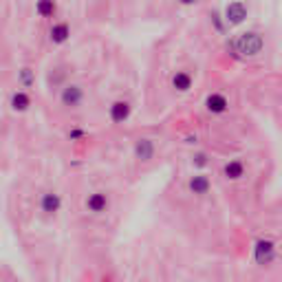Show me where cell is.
I'll return each instance as SVG.
<instances>
[{"label":"cell","instance_id":"1","mask_svg":"<svg viewBox=\"0 0 282 282\" xmlns=\"http://www.w3.org/2000/svg\"><path fill=\"white\" fill-rule=\"evenodd\" d=\"M236 48L242 55H256L262 51V38L258 33H242L236 42Z\"/></svg>","mask_w":282,"mask_h":282},{"label":"cell","instance_id":"2","mask_svg":"<svg viewBox=\"0 0 282 282\" xmlns=\"http://www.w3.org/2000/svg\"><path fill=\"white\" fill-rule=\"evenodd\" d=\"M273 251H276V247H273L271 240H258V242H256V249H254L256 262H258V264H267L269 260L273 258Z\"/></svg>","mask_w":282,"mask_h":282},{"label":"cell","instance_id":"3","mask_svg":"<svg viewBox=\"0 0 282 282\" xmlns=\"http://www.w3.org/2000/svg\"><path fill=\"white\" fill-rule=\"evenodd\" d=\"M225 16H227L229 24H240V22L247 18V7L242 2H232V4H227V9H225Z\"/></svg>","mask_w":282,"mask_h":282},{"label":"cell","instance_id":"4","mask_svg":"<svg viewBox=\"0 0 282 282\" xmlns=\"http://www.w3.org/2000/svg\"><path fill=\"white\" fill-rule=\"evenodd\" d=\"M128 115H130V106H128L126 101H117V104L110 106V119H113V121H117V123L126 121Z\"/></svg>","mask_w":282,"mask_h":282},{"label":"cell","instance_id":"5","mask_svg":"<svg viewBox=\"0 0 282 282\" xmlns=\"http://www.w3.org/2000/svg\"><path fill=\"white\" fill-rule=\"evenodd\" d=\"M152 152H154V145L150 139H139L135 145V154L137 159H141V161H148V159H152Z\"/></svg>","mask_w":282,"mask_h":282},{"label":"cell","instance_id":"6","mask_svg":"<svg viewBox=\"0 0 282 282\" xmlns=\"http://www.w3.org/2000/svg\"><path fill=\"white\" fill-rule=\"evenodd\" d=\"M62 101L66 106H77L82 101V88L79 86H66L64 93H62Z\"/></svg>","mask_w":282,"mask_h":282},{"label":"cell","instance_id":"7","mask_svg":"<svg viewBox=\"0 0 282 282\" xmlns=\"http://www.w3.org/2000/svg\"><path fill=\"white\" fill-rule=\"evenodd\" d=\"M205 104H207V110H210V113H225V110H227V99H225L223 95H218V93L207 97Z\"/></svg>","mask_w":282,"mask_h":282},{"label":"cell","instance_id":"8","mask_svg":"<svg viewBox=\"0 0 282 282\" xmlns=\"http://www.w3.org/2000/svg\"><path fill=\"white\" fill-rule=\"evenodd\" d=\"M189 189H192L194 194H207V189H210V179L203 176V174L192 176V181H189Z\"/></svg>","mask_w":282,"mask_h":282},{"label":"cell","instance_id":"9","mask_svg":"<svg viewBox=\"0 0 282 282\" xmlns=\"http://www.w3.org/2000/svg\"><path fill=\"white\" fill-rule=\"evenodd\" d=\"M60 205H62V201L57 194H44L42 196V210L47 212V214H55V212L60 210Z\"/></svg>","mask_w":282,"mask_h":282},{"label":"cell","instance_id":"10","mask_svg":"<svg viewBox=\"0 0 282 282\" xmlns=\"http://www.w3.org/2000/svg\"><path fill=\"white\" fill-rule=\"evenodd\" d=\"M86 205H88V210H91V212H104L106 205H108V201H106L104 194H91Z\"/></svg>","mask_w":282,"mask_h":282},{"label":"cell","instance_id":"11","mask_svg":"<svg viewBox=\"0 0 282 282\" xmlns=\"http://www.w3.org/2000/svg\"><path fill=\"white\" fill-rule=\"evenodd\" d=\"M70 35V31H69V24H55L51 29V40L53 42H66V38Z\"/></svg>","mask_w":282,"mask_h":282},{"label":"cell","instance_id":"12","mask_svg":"<svg viewBox=\"0 0 282 282\" xmlns=\"http://www.w3.org/2000/svg\"><path fill=\"white\" fill-rule=\"evenodd\" d=\"M242 172H245V165H242L240 161H229L227 165H225V174H227V179H240Z\"/></svg>","mask_w":282,"mask_h":282},{"label":"cell","instance_id":"13","mask_svg":"<svg viewBox=\"0 0 282 282\" xmlns=\"http://www.w3.org/2000/svg\"><path fill=\"white\" fill-rule=\"evenodd\" d=\"M172 84H174V88H179V91H189V86H192V77H189L188 73H176L174 79H172Z\"/></svg>","mask_w":282,"mask_h":282},{"label":"cell","instance_id":"14","mask_svg":"<svg viewBox=\"0 0 282 282\" xmlns=\"http://www.w3.org/2000/svg\"><path fill=\"white\" fill-rule=\"evenodd\" d=\"M11 106L16 110H26L29 108V97H26L24 93H16V95L11 97Z\"/></svg>","mask_w":282,"mask_h":282},{"label":"cell","instance_id":"15","mask_svg":"<svg viewBox=\"0 0 282 282\" xmlns=\"http://www.w3.org/2000/svg\"><path fill=\"white\" fill-rule=\"evenodd\" d=\"M55 11V4L53 2H38V13L40 16H51Z\"/></svg>","mask_w":282,"mask_h":282},{"label":"cell","instance_id":"16","mask_svg":"<svg viewBox=\"0 0 282 282\" xmlns=\"http://www.w3.org/2000/svg\"><path fill=\"white\" fill-rule=\"evenodd\" d=\"M22 82H24V84H31V70H29V69L22 70Z\"/></svg>","mask_w":282,"mask_h":282},{"label":"cell","instance_id":"17","mask_svg":"<svg viewBox=\"0 0 282 282\" xmlns=\"http://www.w3.org/2000/svg\"><path fill=\"white\" fill-rule=\"evenodd\" d=\"M205 154H196V159H194V163H196V165H205Z\"/></svg>","mask_w":282,"mask_h":282}]
</instances>
